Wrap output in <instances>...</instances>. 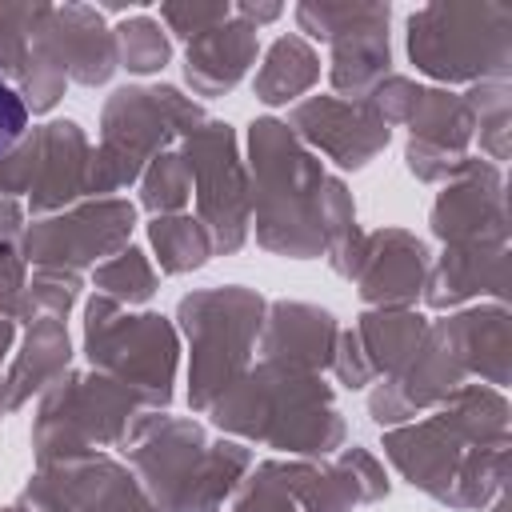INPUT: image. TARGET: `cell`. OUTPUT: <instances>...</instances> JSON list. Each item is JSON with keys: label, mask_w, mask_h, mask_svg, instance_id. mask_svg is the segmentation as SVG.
I'll return each instance as SVG.
<instances>
[{"label": "cell", "mask_w": 512, "mask_h": 512, "mask_svg": "<svg viewBox=\"0 0 512 512\" xmlns=\"http://www.w3.org/2000/svg\"><path fill=\"white\" fill-rule=\"evenodd\" d=\"M24 128H28V108H24V100L16 96V88L0 80V156L20 144Z\"/></svg>", "instance_id": "6da1fadb"}]
</instances>
